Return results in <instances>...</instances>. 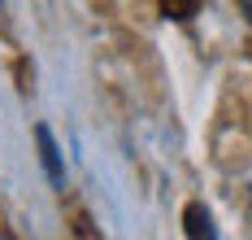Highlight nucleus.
Returning <instances> with one entry per match:
<instances>
[{
    "label": "nucleus",
    "instance_id": "7ed1b4c3",
    "mask_svg": "<svg viewBox=\"0 0 252 240\" xmlns=\"http://www.w3.org/2000/svg\"><path fill=\"white\" fill-rule=\"evenodd\" d=\"M204 0H161V13L165 18H174V22H187L191 13H200Z\"/></svg>",
    "mask_w": 252,
    "mask_h": 240
},
{
    "label": "nucleus",
    "instance_id": "39448f33",
    "mask_svg": "<svg viewBox=\"0 0 252 240\" xmlns=\"http://www.w3.org/2000/svg\"><path fill=\"white\" fill-rule=\"evenodd\" d=\"M0 236H4V232H0Z\"/></svg>",
    "mask_w": 252,
    "mask_h": 240
},
{
    "label": "nucleus",
    "instance_id": "f257e3e1",
    "mask_svg": "<svg viewBox=\"0 0 252 240\" xmlns=\"http://www.w3.org/2000/svg\"><path fill=\"white\" fill-rule=\"evenodd\" d=\"M35 144H39V161H44V170H48V184H65V166H61V149H57V140H52V131L39 122L35 127Z\"/></svg>",
    "mask_w": 252,
    "mask_h": 240
},
{
    "label": "nucleus",
    "instance_id": "20e7f679",
    "mask_svg": "<svg viewBox=\"0 0 252 240\" xmlns=\"http://www.w3.org/2000/svg\"><path fill=\"white\" fill-rule=\"evenodd\" d=\"M239 9H244V18L252 22V0H239Z\"/></svg>",
    "mask_w": 252,
    "mask_h": 240
},
{
    "label": "nucleus",
    "instance_id": "f03ea898",
    "mask_svg": "<svg viewBox=\"0 0 252 240\" xmlns=\"http://www.w3.org/2000/svg\"><path fill=\"white\" fill-rule=\"evenodd\" d=\"M183 232L191 240H213L218 236V227H213V218H209V210H204L200 201H191V205L183 210Z\"/></svg>",
    "mask_w": 252,
    "mask_h": 240
}]
</instances>
